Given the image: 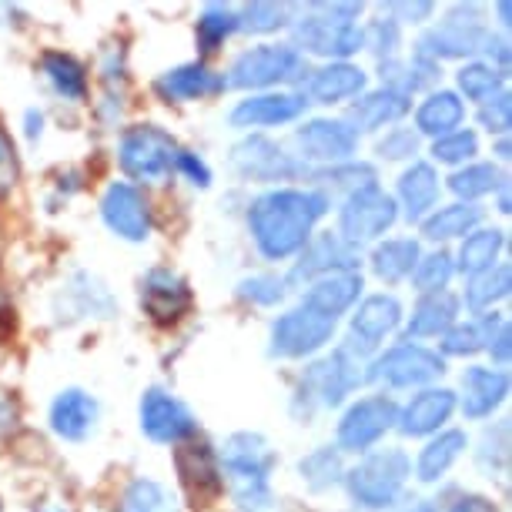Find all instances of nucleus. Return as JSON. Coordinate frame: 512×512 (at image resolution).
<instances>
[{"mask_svg": "<svg viewBox=\"0 0 512 512\" xmlns=\"http://www.w3.org/2000/svg\"><path fill=\"white\" fill-rule=\"evenodd\" d=\"M462 412L469 419H486L502 405V399L509 395V375L502 369H482V365H472L462 375Z\"/></svg>", "mask_w": 512, "mask_h": 512, "instance_id": "obj_24", "label": "nucleus"}, {"mask_svg": "<svg viewBox=\"0 0 512 512\" xmlns=\"http://www.w3.org/2000/svg\"><path fill=\"white\" fill-rule=\"evenodd\" d=\"M335 272H359V255L349 241L325 231L318 238H308V245L302 248V262L292 272V282H315V278Z\"/></svg>", "mask_w": 512, "mask_h": 512, "instance_id": "obj_17", "label": "nucleus"}, {"mask_svg": "<svg viewBox=\"0 0 512 512\" xmlns=\"http://www.w3.org/2000/svg\"><path fill=\"white\" fill-rule=\"evenodd\" d=\"M17 422H21V405H17L11 392H0V436L14 432Z\"/></svg>", "mask_w": 512, "mask_h": 512, "instance_id": "obj_54", "label": "nucleus"}, {"mask_svg": "<svg viewBox=\"0 0 512 512\" xmlns=\"http://www.w3.org/2000/svg\"><path fill=\"white\" fill-rule=\"evenodd\" d=\"M362 292V275L359 272H335L322 275L315 282H308V292L302 295V305L312 308L318 315L338 318L355 305V298Z\"/></svg>", "mask_w": 512, "mask_h": 512, "instance_id": "obj_23", "label": "nucleus"}, {"mask_svg": "<svg viewBox=\"0 0 512 512\" xmlns=\"http://www.w3.org/2000/svg\"><path fill=\"white\" fill-rule=\"evenodd\" d=\"M439 375H442L439 352L405 342V345H395V349H389L372 362L369 379L392 385V389H415V385H425V382L439 379Z\"/></svg>", "mask_w": 512, "mask_h": 512, "instance_id": "obj_11", "label": "nucleus"}, {"mask_svg": "<svg viewBox=\"0 0 512 512\" xmlns=\"http://www.w3.org/2000/svg\"><path fill=\"white\" fill-rule=\"evenodd\" d=\"M101 218L124 241H144L151 235V208L141 191L128 181H118V185L104 191Z\"/></svg>", "mask_w": 512, "mask_h": 512, "instance_id": "obj_15", "label": "nucleus"}, {"mask_svg": "<svg viewBox=\"0 0 512 512\" xmlns=\"http://www.w3.org/2000/svg\"><path fill=\"white\" fill-rule=\"evenodd\" d=\"M295 144L302 148L308 161L342 164L352 158L355 148H359V134H355L345 121L318 118V121L302 124V128L295 131Z\"/></svg>", "mask_w": 512, "mask_h": 512, "instance_id": "obj_16", "label": "nucleus"}, {"mask_svg": "<svg viewBox=\"0 0 512 512\" xmlns=\"http://www.w3.org/2000/svg\"><path fill=\"white\" fill-rule=\"evenodd\" d=\"M305 17L295 21V41L318 57H352L362 51V31L352 21L359 4H305Z\"/></svg>", "mask_w": 512, "mask_h": 512, "instance_id": "obj_3", "label": "nucleus"}, {"mask_svg": "<svg viewBox=\"0 0 512 512\" xmlns=\"http://www.w3.org/2000/svg\"><path fill=\"white\" fill-rule=\"evenodd\" d=\"M499 325H502V315H482L476 322L452 325L449 332L442 335V352L446 355H476L486 349Z\"/></svg>", "mask_w": 512, "mask_h": 512, "instance_id": "obj_36", "label": "nucleus"}, {"mask_svg": "<svg viewBox=\"0 0 512 512\" xmlns=\"http://www.w3.org/2000/svg\"><path fill=\"white\" fill-rule=\"evenodd\" d=\"M446 512H496V506L486 502L482 496H466V499H459L456 506L446 509Z\"/></svg>", "mask_w": 512, "mask_h": 512, "instance_id": "obj_56", "label": "nucleus"}, {"mask_svg": "<svg viewBox=\"0 0 512 512\" xmlns=\"http://www.w3.org/2000/svg\"><path fill=\"white\" fill-rule=\"evenodd\" d=\"M459 302L456 295L436 292V295H422V302L412 308L409 318V338H432V335H446L456 325Z\"/></svg>", "mask_w": 512, "mask_h": 512, "instance_id": "obj_31", "label": "nucleus"}, {"mask_svg": "<svg viewBox=\"0 0 512 512\" xmlns=\"http://www.w3.org/2000/svg\"><path fill=\"white\" fill-rule=\"evenodd\" d=\"M506 245L502 231H472L462 241V251H459V268L466 275H479V272H489L496 265L499 251Z\"/></svg>", "mask_w": 512, "mask_h": 512, "instance_id": "obj_37", "label": "nucleus"}, {"mask_svg": "<svg viewBox=\"0 0 512 512\" xmlns=\"http://www.w3.org/2000/svg\"><path fill=\"white\" fill-rule=\"evenodd\" d=\"M466 446H469L466 432H459V429L439 432V436L419 452V462H415V472H419V479L422 482L442 479L452 469V462L462 456V449H466Z\"/></svg>", "mask_w": 512, "mask_h": 512, "instance_id": "obj_32", "label": "nucleus"}, {"mask_svg": "<svg viewBox=\"0 0 512 512\" xmlns=\"http://www.w3.org/2000/svg\"><path fill=\"white\" fill-rule=\"evenodd\" d=\"M452 409H456V395L449 389H422L395 415V425L405 436H432V432H439L449 422Z\"/></svg>", "mask_w": 512, "mask_h": 512, "instance_id": "obj_21", "label": "nucleus"}, {"mask_svg": "<svg viewBox=\"0 0 512 512\" xmlns=\"http://www.w3.org/2000/svg\"><path fill=\"white\" fill-rule=\"evenodd\" d=\"M175 168H181L185 175L195 181V185L205 188L208 181H211V171H208V164L198 158V154H188V151H178V161H175Z\"/></svg>", "mask_w": 512, "mask_h": 512, "instance_id": "obj_52", "label": "nucleus"}, {"mask_svg": "<svg viewBox=\"0 0 512 512\" xmlns=\"http://www.w3.org/2000/svg\"><path fill=\"white\" fill-rule=\"evenodd\" d=\"M439 198V175L432 164H412L409 171H402L399 178V201H402V211L409 221H425L429 218L432 205Z\"/></svg>", "mask_w": 512, "mask_h": 512, "instance_id": "obj_28", "label": "nucleus"}, {"mask_svg": "<svg viewBox=\"0 0 512 512\" xmlns=\"http://www.w3.org/2000/svg\"><path fill=\"white\" fill-rule=\"evenodd\" d=\"M238 17V31H251V34H272L278 27L288 24V7L282 4H245Z\"/></svg>", "mask_w": 512, "mask_h": 512, "instance_id": "obj_44", "label": "nucleus"}, {"mask_svg": "<svg viewBox=\"0 0 512 512\" xmlns=\"http://www.w3.org/2000/svg\"><path fill=\"white\" fill-rule=\"evenodd\" d=\"M302 77V54L292 44H262L251 47L231 64V77L225 84L231 88H272L282 81H298Z\"/></svg>", "mask_w": 512, "mask_h": 512, "instance_id": "obj_7", "label": "nucleus"}, {"mask_svg": "<svg viewBox=\"0 0 512 512\" xmlns=\"http://www.w3.org/2000/svg\"><path fill=\"white\" fill-rule=\"evenodd\" d=\"M302 479L308 482L312 489H328L342 479V459H338L335 449H318L312 456L302 459Z\"/></svg>", "mask_w": 512, "mask_h": 512, "instance_id": "obj_45", "label": "nucleus"}, {"mask_svg": "<svg viewBox=\"0 0 512 512\" xmlns=\"http://www.w3.org/2000/svg\"><path fill=\"white\" fill-rule=\"evenodd\" d=\"M502 181L506 178L496 171V164H469V168H462L449 178V188L456 191L459 198H466V205H469V201L499 191Z\"/></svg>", "mask_w": 512, "mask_h": 512, "instance_id": "obj_40", "label": "nucleus"}, {"mask_svg": "<svg viewBox=\"0 0 512 512\" xmlns=\"http://www.w3.org/2000/svg\"><path fill=\"white\" fill-rule=\"evenodd\" d=\"M141 305L154 322H178L191 308V288L171 268H154L141 278Z\"/></svg>", "mask_w": 512, "mask_h": 512, "instance_id": "obj_18", "label": "nucleus"}, {"mask_svg": "<svg viewBox=\"0 0 512 512\" xmlns=\"http://www.w3.org/2000/svg\"><path fill=\"white\" fill-rule=\"evenodd\" d=\"M221 479L245 512H272V469L275 452L258 432H235L228 436L218 456Z\"/></svg>", "mask_w": 512, "mask_h": 512, "instance_id": "obj_2", "label": "nucleus"}, {"mask_svg": "<svg viewBox=\"0 0 512 512\" xmlns=\"http://www.w3.org/2000/svg\"><path fill=\"white\" fill-rule=\"evenodd\" d=\"M402 322V305L392 295H369L355 308L352 315V338L362 342V349L369 352L382 342L385 335H392Z\"/></svg>", "mask_w": 512, "mask_h": 512, "instance_id": "obj_22", "label": "nucleus"}, {"mask_svg": "<svg viewBox=\"0 0 512 512\" xmlns=\"http://www.w3.org/2000/svg\"><path fill=\"white\" fill-rule=\"evenodd\" d=\"M489 31L482 27L479 21V7L469 4V7H456L446 21H442L436 31H429L419 41V57L425 61H439V57H469V54H479L486 51L489 44Z\"/></svg>", "mask_w": 512, "mask_h": 512, "instance_id": "obj_8", "label": "nucleus"}, {"mask_svg": "<svg viewBox=\"0 0 512 512\" xmlns=\"http://www.w3.org/2000/svg\"><path fill=\"white\" fill-rule=\"evenodd\" d=\"M482 221V211L476 205H449L439 208L436 215H429L422 221V235L429 241H452V238H466L476 231Z\"/></svg>", "mask_w": 512, "mask_h": 512, "instance_id": "obj_34", "label": "nucleus"}, {"mask_svg": "<svg viewBox=\"0 0 512 512\" xmlns=\"http://www.w3.org/2000/svg\"><path fill=\"white\" fill-rule=\"evenodd\" d=\"M412 476V462L402 449H382L365 456L345 482H349L352 499L365 509H385L399 499L402 486Z\"/></svg>", "mask_w": 512, "mask_h": 512, "instance_id": "obj_4", "label": "nucleus"}, {"mask_svg": "<svg viewBox=\"0 0 512 512\" xmlns=\"http://www.w3.org/2000/svg\"><path fill=\"white\" fill-rule=\"evenodd\" d=\"M41 67H44L47 81H51V88L61 94V98H67V101L88 98V71H84L71 54H57V51L44 54Z\"/></svg>", "mask_w": 512, "mask_h": 512, "instance_id": "obj_35", "label": "nucleus"}, {"mask_svg": "<svg viewBox=\"0 0 512 512\" xmlns=\"http://www.w3.org/2000/svg\"><path fill=\"white\" fill-rule=\"evenodd\" d=\"M305 111V101L298 94H258V98L241 101L231 111L235 128H272V124H288Z\"/></svg>", "mask_w": 512, "mask_h": 512, "instance_id": "obj_25", "label": "nucleus"}, {"mask_svg": "<svg viewBox=\"0 0 512 512\" xmlns=\"http://www.w3.org/2000/svg\"><path fill=\"white\" fill-rule=\"evenodd\" d=\"M141 429L154 442H185L195 436L198 422L188 405L164 389H148L141 399Z\"/></svg>", "mask_w": 512, "mask_h": 512, "instance_id": "obj_13", "label": "nucleus"}, {"mask_svg": "<svg viewBox=\"0 0 512 512\" xmlns=\"http://www.w3.org/2000/svg\"><path fill=\"white\" fill-rule=\"evenodd\" d=\"M415 148H419V138H415L412 131H405V128H395L379 141V154H382V158H389V161L412 158Z\"/></svg>", "mask_w": 512, "mask_h": 512, "instance_id": "obj_50", "label": "nucleus"}, {"mask_svg": "<svg viewBox=\"0 0 512 512\" xmlns=\"http://www.w3.org/2000/svg\"><path fill=\"white\" fill-rule=\"evenodd\" d=\"M298 88H302L305 104H338L345 98H355V94L365 91V71L355 64L335 61L328 67H318V71H308L305 77H298Z\"/></svg>", "mask_w": 512, "mask_h": 512, "instance_id": "obj_19", "label": "nucleus"}, {"mask_svg": "<svg viewBox=\"0 0 512 512\" xmlns=\"http://www.w3.org/2000/svg\"><path fill=\"white\" fill-rule=\"evenodd\" d=\"M325 211L328 198L322 191L278 188L251 201L248 228L258 251L272 262H282V258H292L308 245L315 221L325 218Z\"/></svg>", "mask_w": 512, "mask_h": 512, "instance_id": "obj_1", "label": "nucleus"}, {"mask_svg": "<svg viewBox=\"0 0 512 512\" xmlns=\"http://www.w3.org/2000/svg\"><path fill=\"white\" fill-rule=\"evenodd\" d=\"M14 181H17V154L11 138L0 131V195H7L14 188Z\"/></svg>", "mask_w": 512, "mask_h": 512, "instance_id": "obj_51", "label": "nucleus"}, {"mask_svg": "<svg viewBox=\"0 0 512 512\" xmlns=\"http://www.w3.org/2000/svg\"><path fill=\"white\" fill-rule=\"evenodd\" d=\"M499 211H502V215H509V185H506V181L499 185Z\"/></svg>", "mask_w": 512, "mask_h": 512, "instance_id": "obj_57", "label": "nucleus"}, {"mask_svg": "<svg viewBox=\"0 0 512 512\" xmlns=\"http://www.w3.org/2000/svg\"><path fill=\"white\" fill-rule=\"evenodd\" d=\"M509 285H512V272L509 265H492L489 272H479L472 275V282L466 288V305L482 312V308H492L496 302L509 295Z\"/></svg>", "mask_w": 512, "mask_h": 512, "instance_id": "obj_39", "label": "nucleus"}, {"mask_svg": "<svg viewBox=\"0 0 512 512\" xmlns=\"http://www.w3.org/2000/svg\"><path fill=\"white\" fill-rule=\"evenodd\" d=\"M335 335V318L318 315L312 308H292L272 325V355L278 359H305L315 355Z\"/></svg>", "mask_w": 512, "mask_h": 512, "instance_id": "obj_9", "label": "nucleus"}, {"mask_svg": "<svg viewBox=\"0 0 512 512\" xmlns=\"http://www.w3.org/2000/svg\"><path fill=\"white\" fill-rule=\"evenodd\" d=\"M405 111H409V98H402V94H395L389 88H382V91L365 94L362 101H355L352 111H349V121L355 124V128H352L355 134H359V131H379V128H385V124L405 118ZM349 121H345V124H349Z\"/></svg>", "mask_w": 512, "mask_h": 512, "instance_id": "obj_29", "label": "nucleus"}, {"mask_svg": "<svg viewBox=\"0 0 512 512\" xmlns=\"http://www.w3.org/2000/svg\"><path fill=\"white\" fill-rule=\"evenodd\" d=\"M238 295L255 305H275L285 298V282L275 275H251L238 285Z\"/></svg>", "mask_w": 512, "mask_h": 512, "instance_id": "obj_48", "label": "nucleus"}, {"mask_svg": "<svg viewBox=\"0 0 512 512\" xmlns=\"http://www.w3.org/2000/svg\"><path fill=\"white\" fill-rule=\"evenodd\" d=\"M422 251L412 238H389L372 251V268L382 282H402L415 272Z\"/></svg>", "mask_w": 512, "mask_h": 512, "instance_id": "obj_33", "label": "nucleus"}, {"mask_svg": "<svg viewBox=\"0 0 512 512\" xmlns=\"http://www.w3.org/2000/svg\"><path fill=\"white\" fill-rule=\"evenodd\" d=\"M462 118H466V108H462L459 94L436 91L419 104V111H415V128L422 134H432V138H446V134L459 131Z\"/></svg>", "mask_w": 512, "mask_h": 512, "instance_id": "obj_30", "label": "nucleus"}, {"mask_svg": "<svg viewBox=\"0 0 512 512\" xmlns=\"http://www.w3.org/2000/svg\"><path fill=\"white\" fill-rule=\"evenodd\" d=\"M395 415H399V409L385 395H369V399L355 402L338 422V446L349 452H365L392 429Z\"/></svg>", "mask_w": 512, "mask_h": 512, "instance_id": "obj_12", "label": "nucleus"}, {"mask_svg": "<svg viewBox=\"0 0 512 512\" xmlns=\"http://www.w3.org/2000/svg\"><path fill=\"white\" fill-rule=\"evenodd\" d=\"M27 124H31V128H27V134H41V114H27Z\"/></svg>", "mask_w": 512, "mask_h": 512, "instance_id": "obj_58", "label": "nucleus"}, {"mask_svg": "<svg viewBox=\"0 0 512 512\" xmlns=\"http://www.w3.org/2000/svg\"><path fill=\"white\" fill-rule=\"evenodd\" d=\"M395 218H399V205H395L392 195H385L379 185L359 188L345 198L342 211H338V225H342V241L349 245H362V241H375L379 235H385Z\"/></svg>", "mask_w": 512, "mask_h": 512, "instance_id": "obj_6", "label": "nucleus"}, {"mask_svg": "<svg viewBox=\"0 0 512 512\" xmlns=\"http://www.w3.org/2000/svg\"><path fill=\"white\" fill-rule=\"evenodd\" d=\"M121 512H178V499L171 489H164L154 479H134L124 489Z\"/></svg>", "mask_w": 512, "mask_h": 512, "instance_id": "obj_38", "label": "nucleus"}, {"mask_svg": "<svg viewBox=\"0 0 512 512\" xmlns=\"http://www.w3.org/2000/svg\"><path fill=\"white\" fill-rule=\"evenodd\" d=\"M362 379H365L362 355H355V349L349 345V349H338L335 355L315 362L312 369L305 372L302 395L315 399L318 405H325V409H332V405L342 402Z\"/></svg>", "mask_w": 512, "mask_h": 512, "instance_id": "obj_10", "label": "nucleus"}, {"mask_svg": "<svg viewBox=\"0 0 512 512\" xmlns=\"http://www.w3.org/2000/svg\"><path fill=\"white\" fill-rule=\"evenodd\" d=\"M479 151V138L472 131H452L446 138H436L432 144V158L442 164H462Z\"/></svg>", "mask_w": 512, "mask_h": 512, "instance_id": "obj_46", "label": "nucleus"}, {"mask_svg": "<svg viewBox=\"0 0 512 512\" xmlns=\"http://www.w3.org/2000/svg\"><path fill=\"white\" fill-rule=\"evenodd\" d=\"M496 151H499V158H502V161H506V158H509V141H506V138H502Z\"/></svg>", "mask_w": 512, "mask_h": 512, "instance_id": "obj_59", "label": "nucleus"}, {"mask_svg": "<svg viewBox=\"0 0 512 512\" xmlns=\"http://www.w3.org/2000/svg\"><path fill=\"white\" fill-rule=\"evenodd\" d=\"M37 512H67V509H61V506H44V509H37Z\"/></svg>", "mask_w": 512, "mask_h": 512, "instance_id": "obj_61", "label": "nucleus"}, {"mask_svg": "<svg viewBox=\"0 0 512 512\" xmlns=\"http://www.w3.org/2000/svg\"><path fill=\"white\" fill-rule=\"evenodd\" d=\"M486 349L492 352V359H496L499 365H509V322L502 318V325L496 328V335L489 338Z\"/></svg>", "mask_w": 512, "mask_h": 512, "instance_id": "obj_55", "label": "nucleus"}, {"mask_svg": "<svg viewBox=\"0 0 512 512\" xmlns=\"http://www.w3.org/2000/svg\"><path fill=\"white\" fill-rule=\"evenodd\" d=\"M175 466H178V476H181V486L188 489V496L205 506L225 489V479H221V466H218V456L211 452V446L205 442H188V446L178 449L175 456Z\"/></svg>", "mask_w": 512, "mask_h": 512, "instance_id": "obj_20", "label": "nucleus"}, {"mask_svg": "<svg viewBox=\"0 0 512 512\" xmlns=\"http://www.w3.org/2000/svg\"><path fill=\"white\" fill-rule=\"evenodd\" d=\"M362 47H372L382 64L395 61V51H399V24H395L392 17L375 21L369 31H362Z\"/></svg>", "mask_w": 512, "mask_h": 512, "instance_id": "obj_47", "label": "nucleus"}, {"mask_svg": "<svg viewBox=\"0 0 512 512\" xmlns=\"http://www.w3.org/2000/svg\"><path fill=\"white\" fill-rule=\"evenodd\" d=\"M98 422V402L81 389H67L51 405V429L67 442H81Z\"/></svg>", "mask_w": 512, "mask_h": 512, "instance_id": "obj_27", "label": "nucleus"}, {"mask_svg": "<svg viewBox=\"0 0 512 512\" xmlns=\"http://www.w3.org/2000/svg\"><path fill=\"white\" fill-rule=\"evenodd\" d=\"M499 17H502V21H499V24H502V27H506V24H509V4H499Z\"/></svg>", "mask_w": 512, "mask_h": 512, "instance_id": "obj_60", "label": "nucleus"}, {"mask_svg": "<svg viewBox=\"0 0 512 512\" xmlns=\"http://www.w3.org/2000/svg\"><path fill=\"white\" fill-rule=\"evenodd\" d=\"M385 11L399 14L405 24H419V21H425V17L432 14V4H429V0H419V4H389ZM399 17H392V21H399Z\"/></svg>", "mask_w": 512, "mask_h": 512, "instance_id": "obj_53", "label": "nucleus"}, {"mask_svg": "<svg viewBox=\"0 0 512 512\" xmlns=\"http://www.w3.org/2000/svg\"><path fill=\"white\" fill-rule=\"evenodd\" d=\"M154 88H158L164 101H198L225 91V77L215 74L205 64H181L175 71L161 74Z\"/></svg>", "mask_w": 512, "mask_h": 512, "instance_id": "obj_26", "label": "nucleus"}, {"mask_svg": "<svg viewBox=\"0 0 512 512\" xmlns=\"http://www.w3.org/2000/svg\"><path fill=\"white\" fill-rule=\"evenodd\" d=\"M452 275H456L452 255H446V251H432V255L419 258V265H415V272H412V282L422 295H436V292H446Z\"/></svg>", "mask_w": 512, "mask_h": 512, "instance_id": "obj_43", "label": "nucleus"}, {"mask_svg": "<svg viewBox=\"0 0 512 512\" xmlns=\"http://www.w3.org/2000/svg\"><path fill=\"white\" fill-rule=\"evenodd\" d=\"M502 84H506V71H499L496 64H466L459 71V91L472 101L486 104L502 94Z\"/></svg>", "mask_w": 512, "mask_h": 512, "instance_id": "obj_41", "label": "nucleus"}, {"mask_svg": "<svg viewBox=\"0 0 512 512\" xmlns=\"http://www.w3.org/2000/svg\"><path fill=\"white\" fill-rule=\"evenodd\" d=\"M238 31V17L231 7L225 4H208L205 7V14H201V21H198V44H201V51H218L221 44H225V37H231Z\"/></svg>", "mask_w": 512, "mask_h": 512, "instance_id": "obj_42", "label": "nucleus"}, {"mask_svg": "<svg viewBox=\"0 0 512 512\" xmlns=\"http://www.w3.org/2000/svg\"><path fill=\"white\" fill-rule=\"evenodd\" d=\"M231 164L248 181H288L305 171V161H295L285 148L268 138H248L231 151Z\"/></svg>", "mask_w": 512, "mask_h": 512, "instance_id": "obj_14", "label": "nucleus"}, {"mask_svg": "<svg viewBox=\"0 0 512 512\" xmlns=\"http://www.w3.org/2000/svg\"><path fill=\"white\" fill-rule=\"evenodd\" d=\"M121 168L124 175L134 181H161L175 168L178 161V144L171 134H164L154 124H141V128H131L121 138L118 148Z\"/></svg>", "mask_w": 512, "mask_h": 512, "instance_id": "obj_5", "label": "nucleus"}, {"mask_svg": "<svg viewBox=\"0 0 512 512\" xmlns=\"http://www.w3.org/2000/svg\"><path fill=\"white\" fill-rule=\"evenodd\" d=\"M479 121H482V128H486L489 134H506V131H509V124H512L509 94L502 91V94H496V98H489L486 104H482Z\"/></svg>", "mask_w": 512, "mask_h": 512, "instance_id": "obj_49", "label": "nucleus"}]
</instances>
